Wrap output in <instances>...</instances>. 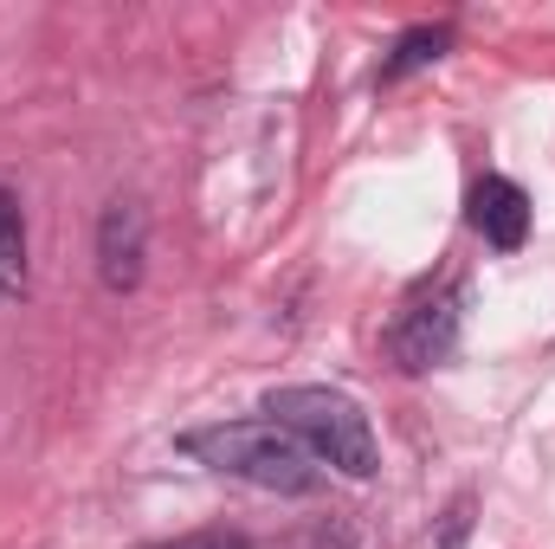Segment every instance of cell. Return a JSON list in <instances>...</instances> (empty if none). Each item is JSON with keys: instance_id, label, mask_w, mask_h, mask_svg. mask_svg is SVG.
<instances>
[{"instance_id": "obj_1", "label": "cell", "mask_w": 555, "mask_h": 549, "mask_svg": "<svg viewBox=\"0 0 555 549\" xmlns=\"http://www.w3.org/2000/svg\"><path fill=\"white\" fill-rule=\"evenodd\" d=\"M181 452L220 478H240V485H259L278 498H310L323 485V465L278 426V420H214V426H194L181 433Z\"/></svg>"}, {"instance_id": "obj_2", "label": "cell", "mask_w": 555, "mask_h": 549, "mask_svg": "<svg viewBox=\"0 0 555 549\" xmlns=\"http://www.w3.org/2000/svg\"><path fill=\"white\" fill-rule=\"evenodd\" d=\"M266 420H278L323 472H343V478H375L382 465V446H375V426L369 413L356 408L343 388H323V382H291L266 395Z\"/></svg>"}, {"instance_id": "obj_3", "label": "cell", "mask_w": 555, "mask_h": 549, "mask_svg": "<svg viewBox=\"0 0 555 549\" xmlns=\"http://www.w3.org/2000/svg\"><path fill=\"white\" fill-rule=\"evenodd\" d=\"M459 330H465V297H459V284H452V278L420 284L414 297L401 304L395 330H388V356H395L408 375H426V369L452 362Z\"/></svg>"}, {"instance_id": "obj_4", "label": "cell", "mask_w": 555, "mask_h": 549, "mask_svg": "<svg viewBox=\"0 0 555 549\" xmlns=\"http://www.w3.org/2000/svg\"><path fill=\"white\" fill-rule=\"evenodd\" d=\"M142 266H149V214H142L137 194H111L104 214H98V278L104 291H137Z\"/></svg>"}, {"instance_id": "obj_5", "label": "cell", "mask_w": 555, "mask_h": 549, "mask_svg": "<svg viewBox=\"0 0 555 549\" xmlns=\"http://www.w3.org/2000/svg\"><path fill=\"white\" fill-rule=\"evenodd\" d=\"M472 227L485 233V246L517 253L530 240V194L511 175H478L472 181Z\"/></svg>"}, {"instance_id": "obj_6", "label": "cell", "mask_w": 555, "mask_h": 549, "mask_svg": "<svg viewBox=\"0 0 555 549\" xmlns=\"http://www.w3.org/2000/svg\"><path fill=\"white\" fill-rule=\"evenodd\" d=\"M452 52V20H420L408 26L395 46H388V59H382V85H401V78H414L426 65H439Z\"/></svg>"}, {"instance_id": "obj_7", "label": "cell", "mask_w": 555, "mask_h": 549, "mask_svg": "<svg viewBox=\"0 0 555 549\" xmlns=\"http://www.w3.org/2000/svg\"><path fill=\"white\" fill-rule=\"evenodd\" d=\"M26 272H33V259H26V201L0 181V304H13L26 291Z\"/></svg>"}, {"instance_id": "obj_8", "label": "cell", "mask_w": 555, "mask_h": 549, "mask_svg": "<svg viewBox=\"0 0 555 549\" xmlns=\"http://www.w3.org/2000/svg\"><path fill=\"white\" fill-rule=\"evenodd\" d=\"M168 549H253L240 531H201V537H181V544H168Z\"/></svg>"}, {"instance_id": "obj_9", "label": "cell", "mask_w": 555, "mask_h": 549, "mask_svg": "<svg viewBox=\"0 0 555 549\" xmlns=\"http://www.w3.org/2000/svg\"><path fill=\"white\" fill-rule=\"evenodd\" d=\"M465 531H472V505L459 498V505H452V518H446V537H439V549H459V544H465Z\"/></svg>"}]
</instances>
